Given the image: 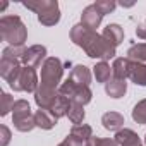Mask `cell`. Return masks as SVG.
Returning a JSON list of instances; mask_svg holds the SVG:
<instances>
[{
    "instance_id": "6da1fadb",
    "label": "cell",
    "mask_w": 146,
    "mask_h": 146,
    "mask_svg": "<svg viewBox=\"0 0 146 146\" xmlns=\"http://www.w3.org/2000/svg\"><path fill=\"white\" fill-rule=\"evenodd\" d=\"M0 38L9 43V46H23L28 40V29L19 16L0 17Z\"/></svg>"
},
{
    "instance_id": "7a4b0ae2",
    "label": "cell",
    "mask_w": 146,
    "mask_h": 146,
    "mask_svg": "<svg viewBox=\"0 0 146 146\" xmlns=\"http://www.w3.org/2000/svg\"><path fill=\"white\" fill-rule=\"evenodd\" d=\"M64 64L60 58L57 57H46V60L41 65V72H40V86L52 90V91H58L60 88V81L64 76Z\"/></svg>"
},
{
    "instance_id": "3957f363",
    "label": "cell",
    "mask_w": 146,
    "mask_h": 146,
    "mask_svg": "<svg viewBox=\"0 0 146 146\" xmlns=\"http://www.w3.org/2000/svg\"><path fill=\"white\" fill-rule=\"evenodd\" d=\"M12 124L19 132H29L36 127L35 113H31V107L26 100H16L12 108Z\"/></svg>"
},
{
    "instance_id": "277c9868",
    "label": "cell",
    "mask_w": 146,
    "mask_h": 146,
    "mask_svg": "<svg viewBox=\"0 0 146 146\" xmlns=\"http://www.w3.org/2000/svg\"><path fill=\"white\" fill-rule=\"evenodd\" d=\"M58 95L69 98L72 103H78V105H88L93 98V91L90 90V86H81V84H76L74 81H70L69 78L60 84L58 88Z\"/></svg>"
},
{
    "instance_id": "5b68a950",
    "label": "cell",
    "mask_w": 146,
    "mask_h": 146,
    "mask_svg": "<svg viewBox=\"0 0 146 146\" xmlns=\"http://www.w3.org/2000/svg\"><path fill=\"white\" fill-rule=\"evenodd\" d=\"M83 50L86 52L88 57H91V58H102V62H107V60H110V58H117V57H115V55H117L115 46L110 45V43H108L102 35H98V33L91 38V41H90Z\"/></svg>"
},
{
    "instance_id": "8992f818",
    "label": "cell",
    "mask_w": 146,
    "mask_h": 146,
    "mask_svg": "<svg viewBox=\"0 0 146 146\" xmlns=\"http://www.w3.org/2000/svg\"><path fill=\"white\" fill-rule=\"evenodd\" d=\"M14 91H24V93H36L38 86H40V79L36 74V69L31 67H21L17 78L9 84Z\"/></svg>"
},
{
    "instance_id": "52a82bcc",
    "label": "cell",
    "mask_w": 146,
    "mask_h": 146,
    "mask_svg": "<svg viewBox=\"0 0 146 146\" xmlns=\"http://www.w3.org/2000/svg\"><path fill=\"white\" fill-rule=\"evenodd\" d=\"M45 60H46V46H43V45H33V46L26 48V53H24L21 64L24 67L38 69V67L43 65Z\"/></svg>"
},
{
    "instance_id": "ba28073f",
    "label": "cell",
    "mask_w": 146,
    "mask_h": 146,
    "mask_svg": "<svg viewBox=\"0 0 146 146\" xmlns=\"http://www.w3.org/2000/svg\"><path fill=\"white\" fill-rule=\"evenodd\" d=\"M21 67H23L21 65V60H16V58H11V57L2 55V58H0V76H2L11 84L17 78Z\"/></svg>"
},
{
    "instance_id": "9c48e42d",
    "label": "cell",
    "mask_w": 146,
    "mask_h": 146,
    "mask_svg": "<svg viewBox=\"0 0 146 146\" xmlns=\"http://www.w3.org/2000/svg\"><path fill=\"white\" fill-rule=\"evenodd\" d=\"M102 21H103V14L95 7V4H91V5L83 9V12H81V24L84 28H88L91 31H96V28H100Z\"/></svg>"
},
{
    "instance_id": "30bf717a",
    "label": "cell",
    "mask_w": 146,
    "mask_h": 146,
    "mask_svg": "<svg viewBox=\"0 0 146 146\" xmlns=\"http://www.w3.org/2000/svg\"><path fill=\"white\" fill-rule=\"evenodd\" d=\"M95 35H96V31H91V29L84 28L79 23L76 26H72V29H70V41L74 43V45H78V46H81V48H84L91 41V38Z\"/></svg>"
},
{
    "instance_id": "8fae6325",
    "label": "cell",
    "mask_w": 146,
    "mask_h": 146,
    "mask_svg": "<svg viewBox=\"0 0 146 146\" xmlns=\"http://www.w3.org/2000/svg\"><path fill=\"white\" fill-rule=\"evenodd\" d=\"M58 96V91H52V90H46V88H41L38 86L36 93H35V102L38 105V108H45V110H50L55 103Z\"/></svg>"
},
{
    "instance_id": "7c38bea8",
    "label": "cell",
    "mask_w": 146,
    "mask_h": 146,
    "mask_svg": "<svg viewBox=\"0 0 146 146\" xmlns=\"http://www.w3.org/2000/svg\"><path fill=\"white\" fill-rule=\"evenodd\" d=\"M38 21L43 26H55V24H58V21H60V9H58L57 0H53V4L48 9H45V11H41L38 14Z\"/></svg>"
},
{
    "instance_id": "4fadbf2b",
    "label": "cell",
    "mask_w": 146,
    "mask_h": 146,
    "mask_svg": "<svg viewBox=\"0 0 146 146\" xmlns=\"http://www.w3.org/2000/svg\"><path fill=\"white\" fill-rule=\"evenodd\" d=\"M136 86H146V64L131 60L129 64V78Z\"/></svg>"
},
{
    "instance_id": "5bb4252c",
    "label": "cell",
    "mask_w": 146,
    "mask_h": 146,
    "mask_svg": "<svg viewBox=\"0 0 146 146\" xmlns=\"http://www.w3.org/2000/svg\"><path fill=\"white\" fill-rule=\"evenodd\" d=\"M57 117L50 112V110H45V108H38L35 112V122H36V127L40 129H45V131H50L57 125Z\"/></svg>"
},
{
    "instance_id": "9a60e30c",
    "label": "cell",
    "mask_w": 146,
    "mask_h": 146,
    "mask_svg": "<svg viewBox=\"0 0 146 146\" xmlns=\"http://www.w3.org/2000/svg\"><path fill=\"white\" fill-rule=\"evenodd\" d=\"M102 124L107 131H112V132H119L122 127H124V115L119 113V112H107L102 115Z\"/></svg>"
},
{
    "instance_id": "2e32d148",
    "label": "cell",
    "mask_w": 146,
    "mask_h": 146,
    "mask_svg": "<svg viewBox=\"0 0 146 146\" xmlns=\"http://www.w3.org/2000/svg\"><path fill=\"white\" fill-rule=\"evenodd\" d=\"M69 79L74 81L76 84H81V86H90L91 84V72L86 65L79 64V65H74L69 74Z\"/></svg>"
},
{
    "instance_id": "e0dca14e",
    "label": "cell",
    "mask_w": 146,
    "mask_h": 146,
    "mask_svg": "<svg viewBox=\"0 0 146 146\" xmlns=\"http://www.w3.org/2000/svg\"><path fill=\"white\" fill-rule=\"evenodd\" d=\"M105 93L110 96V98H122L125 93H127V83L125 79H117V78H112L107 84H105Z\"/></svg>"
},
{
    "instance_id": "ac0fdd59",
    "label": "cell",
    "mask_w": 146,
    "mask_h": 146,
    "mask_svg": "<svg viewBox=\"0 0 146 146\" xmlns=\"http://www.w3.org/2000/svg\"><path fill=\"white\" fill-rule=\"evenodd\" d=\"M102 36H103L110 45H113V46L117 48V46L124 41V29H122L119 24H108L107 28H103Z\"/></svg>"
},
{
    "instance_id": "d6986e66",
    "label": "cell",
    "mask_w": 146,
    "mask_h": 146,
    "mask_svg": "<svg viewBox=\"0 0 146 146\" xmlns=\"http://www.w3.org/2000/svg\"><path fill=\"white\" fill-rule=\"evenodd\" d=\"M113 139L117 141L119 146H139L141 144L139 136L132 129H125V127L120 129L119 132H115V137Z\"/></svg>"
},
{
    "instance_id": "ffe728a7",
    "label": "cell",
    "mask_w": 146,
    "mask_h": 146,
    "mask_svg": "<svg viewBox=\"0 0 146 146\" xmlns=\"http://www.w3.org/2000/svg\"><path fill=\"white\" fill-rule=\"evenodd\" d=\"M129 64L131 60L127 57H117L112 64V76L117 79H127L129 78Z\"/></svg>"
},
{
    "instance_id": "44dd1931",
    "label": "cell",
    "mask_w": 146,
    "mask_h": 146,
    "mask_svg": "<svg viewBox=\"0 0 146 146\" xmlns=\"http://www.w3.org/2000/svg\"><path fill=\"white\" fill-rule=\"evenodd\" d=\"M93 76L96 79V83H103L107 84L113 76H112V67L108 62H98L95 67H93Z\"/></svg>"
},
{
    "instance_id": "7402d4cb",
    "label": "cell",
    "mask_w": 146,
    "mask_h": 146,
    "mask_svg": "<svg viewBox=\"0 0 146 146\" xmlns=\"http://www.w3.org/2000/svg\"><path fill=\"white\" fill-rule=\"evenodd\" d=\"M70 136H74L76 139H79V141H83L84 144L93 137V129H91V125H88V124H78V125H72V129H70V132H69Z\"/></svg>"
},
{
    "instance_id": "603a6c76",
    "label": "cell",
    "mask_w": 146,
    "mask_h": 146,
    "mask_svg": "<svg viewBox=\"0 0 146 146\" xmlns=\"http://www.w3.org/2000/svg\"><path fill=\"white\" fill-rule=\"evenodd\" d=\"M70 100L69 98H65V96H62V95H58L57 96V100H55V103H53V107L50 108V112L57 117V119H60V117H65L67 113H69V108H70Z\"/></svg>"
},
{
    "instance_id": "cb8c5ba5",
    "label": "cell",
    "mask_w": 146,
    "mask_h": 146,
    "mask_svg": "<svg viewBox=\"0 0 146 146\" xmlns=\"http://www.w3.org/2000/svg\"><path fill=\"white\" fill-rule=\"evenodd\" d=\"M127 58L134 62H146V43H136L129 46L127 50Z\"/></svg>"
},
{
    "instance_id": "d4e9b609",
    "label": "cell",
    "mask_w": 146,
    "mask_h": 146,
    "mask_svg": "<svg viewBox=\"0 0 146 146\" xmlns=\"http://www.w3.org/2000/svg\"><path fill=\"white\" fill-rule=\"evenodd\" d=\"M84 107L83 105H78V103H70V108H69V113H67V117H69V120L74 124V125H78V124H83V120H84Z\"/></svg>"
},
{
    "instance_id": "484cf974",
    "label": "cell",
    "mask_w": 146,
    "mask_h": 146,
    "mask_svg": "<svg viewBox=\"0 0 146 146\" xmlns=\"http://www.w3.org/2000/svg\"><path fill=\"white\" fill-rule=\"evenodd\" d=\"M52 4H53V0H26V2H23V5L26 9H29V11H33L36 14H40L41 11L48 9Z\"/></svg>"
},
{
    "instance_id": "4316f807",
    "label": "cell",
    "mask_w": 146,
    "mask_h": 146,
    "mask_svg": "<svg viewBox=\"0 0 146 146\" xmlns=\"http://www.w3.org/2000/svg\"><path fill=\"white\" fill-rule=\"evenodd\" d=\"M132 120L137 124H146V98L137 102L132 108Z\"/></svg>"
},
{
    "instance_id": "83f0119b",
    "label": "cell",
    "mask_w": 146,
    "mask_h": 146,
    "mask_svg": "<svg viewBox=\"0 0 146 146\" xmlns=\"http://www.w3.org/2000/svg\"><path fill=\"white\" fill-rule=\"evenodd\" d=\"M14 98L9 95V93H2V96H0V115L5 117L9 112H12L14 108Z\"/></svg>"
},
{
    "instance_id": "f1b7e54d",
    "label": "cell",
    "mask_w": 146,
    "mask_h": 146,
    "mask_svg": "<svg viewBox=\"0 0 146 146\" xmlns=\"http://www.w3.org/2000/svg\"><path fill=\"white\" fill-rule=\"evenodd\" d=\"M24 53H26V46H24V45H23V46H7V48H4V52H2V55L11 57V58H16V60H23Z\"/></svg>"
},
{
    "instance_id": "f546056e",
    "label": "cell",
    "mask_w": 146,
    "mask_h": 146,
    "mask_svg": "<svg viewBox=\"0 0 146 146\" xmlns=\"http://www.w3.org/2000/svg\"><path fill=\"white\" fill-rule=\"evenodd\" d=\"M95 7L105 16V14H110V12H113L115 11V7H117V4L113 2V0H98V2H95Z\"/></svg>"
},
{
    "instance_id": "4dcf8cb0",
    "label": "cell",
    "mask_w": 146,
    "mask_h": 146,
    "mask_svg": "<svg viewBox=\"0 0 146 146\" xmlns=\"http://www.w3.org/2000/svg\"><path fill=\"white\" fill-rule=\"evenodd\" d=\"M84 146H119L115 139H110V137H91Z\"/></svg>"
},
{
    "instance_id": "1f68e13d",
    "label": "cell",
    "mask_w": 146,
    "mask_h": 146,
    "mask_svg": "<svg viewBox=\"0 0 146 146\" xmlns=\"http://www.w3.org/2000/svg\"><path fill=\"white\" fill-rule=\"evenodd\" d=\"M11 129L7 127V125H0V146H7L9 143H11Z\"/></svg>"
},
{
    "instance_id": "d6a6232c",
    "label": "cell",
    "mask_w": 146,
    "mask_h": 146,
    "mask_svg": "<svg viewBox=\"0 0 146 146\" xmlns=\"http://www.w3.org/2000/svg\"><path fill=\"white\" fill-rule=\"evenodd\" d=\"M58 146H84V143H83V141H79V139H76L74 136H70V134H69V136H67V137L58 144Z\"/></svg>"
},
{
    "instance_id": "836d02e7",
    "label": "cell",
    "mask_w": 146,
    "mask_h": 146,
    "mask_svg": "<svg viewBox=\"0 0 146 146\" xmlns=\"http://www.w3.org/2000/svg\"><path fill=\"white\" fill-rule=\"evenodd\" d=\"M136 36H137L139 40H146V19L137 24V28H136Z\"/></svg>"
},
{
    "instance_id": "e575fe53",
    "label": "cell",
    "mask_w": 146,
    "mask_h": 146,
    "mask_svg": "<svg viewBox=\"0 0 146 146\" xmlns=\"http://www.w3.org/2000/svg\"><path fill=\"white\" fill-rule=\"evenodd\" d=\"M144 144H146V134H144Z\"/></svg>"
},
{
    "instance_id": "d590c367",
    "label": "cell",
    "mask_w": 146,
    "mask_h": 146,
    "mask_svg": "<svg viewBox=\"0 0 146 146\" xmlns=\"http://www.w3.org/2000/svg\"><path fill=\"white\" fill-rule=\"evenodd\" d=\"M139 146H143V144H139Z\"/></svg>"
}]
</instances>
